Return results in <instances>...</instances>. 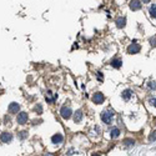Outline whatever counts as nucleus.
Segmentation results:
<instances>
[{
    "mask_svg": "<svg viewBox=\"0 0 156 156\" xmlns=\"http://www.w3.org/2000/svg\"><path fill=\"white\" fill-rule=\"evenodd\" d=\"M155 140H156V130L152 131L151 135H150V137H149V141H150V142H152V141H155Z\"/></svg>",
    "mask_w": 156,
    "mask_h": 156,
    "instance_id": "dca6fc26",
    "label": "nucleus"
},
{
    "mask_svg": "<svg viewBox=\"0 0 156 156\" xmlns=\"http://www.w3.org/2000/svg\"><path fill=\"white\" fill-rule=\"evenodd\" d=\"M119 135H120V130L119 129L114 127V129L110 130V137L111 139H116V137H119Z\"/></svg>",
    "mask_w": 156,
    "mask_h": 156,
    "instance_id": "f8f14e48",
    "label": "nucleus"
},
{
    "mask_svg": "<svg viewBox=\"0 0 156 156\" xmlns=\"http://www.w3.org/2000/svg\"><path fill=\"white\" fill-rule=\"evenodd\" d=\"M45 156H54V155H53V154H49V152H46V154H45Z\"/></svg>",
    "mask_w": 156,
    "mask_h": 156,
    "instance_id": "393cba45",
    "label": "nucleus"
},
{
    "mask_svg": "<svg viewBox=\"0 0 156 156\" xmlns=\"http://www.w3.org/2000/svg\"><path fill=\"white\" fill-rule=\"evenodd\" d=\"M150 41H151V45H152V46H154V45H155V44H156V39H155V38H152V39H151V40H150Z\"/></svg>",
    "mask_w": 156,
    "mask_h": 156,
    "instance_id": "5701e85b",
    "label": "nucleus"
},
{
    "mask_svg": "<svg viewBox=\"0 0 156 156\" xmlns=\"http://www.w3.org/2000/svg\"><path fill=\"white\" fill-rule=\"evenodd\" d=\"M149 13H150V16H151V18L156 19V4L151 5V8H150V10H149Z\"/></svg>",
    "mask_w": 156,
    "mask_h": 156,
    "instance_id": "2eb2a0df",
    "label": "nucleus"
},
{
    "mask_svg": "<svg viewBox=\"0 0 156 156\" xmlns=\"http://www.w3.org/2000/svg\"><path fill=\"white\" fill-rule=\"evenodd\" d=\"M97 78H99V81H102V74L100 71L97 72Z\"/></svg>",
    "mask_w": 156,
    "mask_h": 156,
    "instance_id": "4be33fe9",
    "label": "nucleus"
},
{
    "mask_svg": "<svg viewBox=\"0 0 156 156\" xmlns=\"http://www.w3.org/2000/svg\"><path fill=\"white\" fill-rule=\"evenodd\" d=\"M19 110H20V105L18 102H11L9 105V108H8V111L10 114H16V112H19Z\"/></svg>",
    "mask_w": 156,
    "mask_h": 156,
    "instance_id": "0eeeda50",
    "label": "nucleus"
},
{
    "mask_svg": "<svg viewBox=\"0 0 156 156\" xmlns=\"http://www.w3.org/2000/svg\"><path fill=\"white\" fill-rule=\"evenodd\" d=\"M121 65H122V63H121L120 59H114V60L111 61V66H112V68L119 69V68H121Z\"/></svg>",
    "mask_w": 156,
    "mask_h": 156,
    "instance_id": "4468645a",
    "label": "nucleus"
},
{
    "mask_svg": "<svg viewBox=\"0 0 156 156\" xmlns=\"http://www.w3.org/2000/svg\"><path fill=\"white\" fill-rule=\"evenodd\" d=\"M0 140L4 144H9L13 140V135L10 133H8V131H4V133H2V135H0Z\"/></svg>",
    "mask_w": 156,
    "mask_h": 156,
    "instance_id": "7ed1b4c3",
    "label": "nucleus"
},
{
    "mask_svg": "<svg viewBox=\"0 0 156 156\" xmlns=\"http://www.w3.org/2000/svg\"><path fill=\"white\" fill-rule=\"evenodd\" d=\"M71 112H72V111H71L70 106H69V105H68V106L64 105L63 108L60 109V116H61L64 120H68V119L71 116Z\"/></svg>",
    "mask_w": 156,
    "mask_h": 156,
    "instance_id": "f03ea898",
    "label": "nucleus"
},
{
    "mask_svg": "<svg viewBox=\"0 0 156 156\" xmlns=\"http://www.w3.org/2000/svg\"><path fill=\"white\" fill-rule=\"evenodd\" d=\"M35 111H38V114H41V112H43L41 105H36V106H35Z\"/></svg>",
    "mask_w": 156,
    "mask_h": 156,
    "instance_id": "412c9836",
    "label": "nucleus"
},
{
    "mask_svg": "<svg viewBox=\"0 0 156 156\" xmlns=\"http://www.w3.org/2000/svg\"><path fill=\"white\" fill-rule=\"evenodd\" d=\"M130 8H131V10H139L141 8V2H131Z\"/></svg>",
    "mask_w": 156,
    "mask_h": 156,
    "instance_id": "ddd939ff",
    "label": "nucleus"
},
{
    "mask_svg": "<svg viewBox=\"0 0 156 156\" xmlns=\"http://www.w3.org/2000/svg\"><path fill=\"white\" fill-rule=\"evenodd\" d=\"M131 97H133V91H131V90H125V91L122 93V99L125 101H129Z\"/></svg>",
    "mask_w": 156,
    "mask_h": 156,
    "instance_id": "9b49d317",
    "label": "nucleus"
},
{
    "mask_svg": "<svg viewBox=\"0 0 156 156\" xmlns=\"http://www.w3.org/2000/svg\"><path fill=\"white\" fill-rule=\"evenodd\" d=\"M19 136H20V139L23 140V139H25L26 136H28V133L26 131H20V134H19Z\"/></svg>",
    "mask_w": 156,
    "mask_h": 156,
    "instance_id": "6ab92c4d",
    "label": "nucleus"
},
{
    "mask_svg": "<svg viewBox=\"0 0 156 156\" xmlns=\"http://www.w3.org/2000/svg\"><path fill=\"white\" fill-rule=\"evenodd\" d=\"M16 120H18V122L20 125H24V124H26V121H28V114L26 112H19L18 114V116H16Z\"/></svg>",
    "mask_w": 156,
    "mask_h": 156,
    "instance_id": "39448f33",
    "label": "nucleus"
},
{
    "mask_svg": "<svg viewBox=\"0 0 156 156\" xmlns=\"http://www.w3.org/2000/svg\"><path fill=\"white\" fill-rule=\"evenodd\" d=\"M83 118H84V114H83V111H81V110H78V111L74 112V121L78 122V124H79V122H81Z\"/></svg>",
    "mask_w": 156,
    "mask_h": 156,
    "instance_id": "1a4fd4ad",
    "label": "nucleus"
},
{
    "mask_svg": "<svg viewBox=\"0 0 156 156\" xmlns=\"http://www.w3.org/2000/svg\"><path fill=\"white\" fill-rule=\"evenodd\" d=\"M114 118H115V112H114L112 110H110V109L104 110V111L101 112V120H102V122H105L106 125L112 124Z\"/></svg>",
    "mask_w": 156,
    "mask_h": 156,
    "instance_id": "f257e3e1",
    "label": "nucleus"
},
{
    "mask_svg": "<svg viewBox=\"0 0 156 156\" xmlns=\"http://www.w3.org/2000/svg\"><path fill=\"white\" fill-rule=\"evenodd\" d=\"M93 156H101V155H100V154H97V152H94Z\"/></svg>",
    "mask_w": 156,
    "mask_h": 156,
    "instance_id": "b1692460",
    "label": "nucleus"
},
{
    "mask_svg": "<svg viewBox=\"0 0 156 156\" xmlns=\"http://www.w3.org/2000/svg\"><path fill=\"white\" fill-rule=\"evenodd\" d=\"M140 50H141V46L139 45V44H136V41H134L133 44L127 47V53L129 54H136V53H139Z\"/></svg>",
    "mask_w": 156,
    "mask_h": 156,
    "instance_id": "20e7f679",
    "label": "nucleus"
},
{
    "mask_svg": "<svg viewBox=\"0 0 156 156\" xmlns=\"http://www.w3.org/2000/svg\"><path fill=\"white\" fill-rule=\"evenodd\" d=\"M124 142H125L126 146H134V144H135V141L131 140V139H127V140H125Z\"/></svg>",
    "mask_w": 156,
    "mask_h": 156,
    "instance_id": "a211bd4d",
    "label": "nucleus"
},
{
    "mask_svg": "<svg viewBox=\"0 0 156 156\" xmlns=\"http://www.w3.org/2000/svg\"><path fill=\"white\" fill-rule=\"evenodd\" d=\"M104 100H105V96L101 93H95L94 96H93V101L95 104H102Z\"/></svg>",
    "mask_w": 156,
    "mask_h": 156,
    "instance_id": "423d86ee",
    "label": "nucleus"
},
{
    "mask_svg": "<svg viewBox=\"0 0 156 156\" xmlns=\"http://www.w3.org/2000/svg\"><path fill=\"white\" fill-rule=\"evenodd\" d=\"M64 141V136L61 134H55L53 137H51V142L55 144V145H59Z\"/></svg>",
    "mask_w": 156,
    "mask_h": 156,
    "instance_id": "6e6552de",
    "label": "nucleus"
},
{
    "mask_svg": "<svg viewBox=\"0 0 156 156\" xmlns=\"http://www.w3.org/2000/svg\"><path fill=\"white\" fill-rule=\"evenodd\" d=\"M126 25V18H124V16H121V18H118L116 19V26L118 28H124Z\"/></svg>",
    "mask_w": 156,
    "mask_h": 156,
    "instance_id": "9d476101",
    "label": "nucleus"
},
{
    "mask_svg": "<svg viewBox=\"0 0 156 156\" xmlns=\"http://www.w3.org/2000/svg\"><path fill=\"white\" fill-rule=\"evenodd\" d=\"M147 86H149L150 89H152V90H155V89H156V83H154V81H150V83L147 84Z\"/></svg>",
    "mask_w": 156,
    "mask_h": 156,
    "instance_id": "aec40b11",
    "label": "nucleus"
},
{
    "mask_svg": "<svg viewBox=\"0 0 156 156\" xmlns=\"http://www.w3.org/2000/svg\"><path fill=\"white\" fill-rule=\"evenodd\" d=\"M149 105L156 108V97H151V99H149Z\"/></svg>",
    "mask_w": 156,
    "mask_h": 156,
    "instance_id": "f3484780",
    "label": "nucleus"
}]
</instances>
